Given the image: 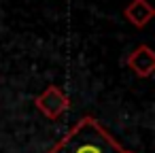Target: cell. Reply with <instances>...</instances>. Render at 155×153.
<instances>
[{
  "mask_svg": "<svg viewBox=\"0 0 155 153\" xmlns=\"http://www.w3.org/2000/svg\"><path fill=\"white\" fill-rule=\"evenodd\" d=\"M34 104H36V108H38L47 119H60V117L68 111L70 100H68V96H66L58 85H49L43 94H38V96L34 98Z\"/></svg>",
  "mask_w": 155,
  "mask_h": 153,
  "instance_id": "obj_2",
  "label": "cell"
},
{
  "mask_svg": "<svg viewBox=\"0 0 155 153\" xmlns=\"http://www.w3.org/2000/svg\"><path fill=\"white\" fill-rule=\"evenodd\" d=\"M155 15V9L149 5V0H132L123 9V17L134 26V28H144Z\"/></svg>",
  "mask_w": 155,
  "mask_h": 153,
  "instance_id": "obj_4",
  "label": "cell"
},
{
  "mask_svg": "<svg viewBox=\"0 0 155 153\" xmlns=\"http://www.w3.org/2000/svg\"><path fill=\"white\" fill-rule=\"evenodd\" d=\"M125 149L94 117H83L49 153H123Z\"/></svg>",
  "mask_w": 155,
  "mask_h": 153,
  "instance_id": "obj_1",
  "label": "cell"
},
{
  "mask_svg": "<svg viewBox=\"0 0 155 153\" xmlns=\"http://www.w3.org/2000/svg\"><path fill=\"white\" fill-rule=\"evenodd\" d=\"M127 68L138 75L140 79H149L155 72V53L149 45H138L127 58H125Z\"/></svg>",
  "mask_w": 155,
  "mask_h": 153,
  "instance_id": "obj_3",
  "label": "cell"
},
{
  "mask_svg": "<svg viewBox=\"0 0 155 153\" xmlns=\"http://www.w3.org/2000/svg\"><path fill=\"white\" fill-rule=\"evenodd\" d=\"M123 153H134V151H123Z\"/></svg>",
  "mask_w": 155,
  "mask_h": 153,
  "instance_id": "obj_5",
  "label": "cell"
}]
</instances>
